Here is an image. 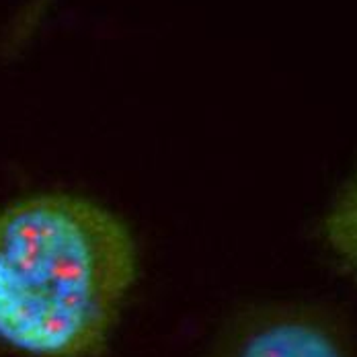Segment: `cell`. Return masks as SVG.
Instances as JSON below:
<instances>
[{"instance_id": "2", "label": "cell", "mask_w": 357, "mask_h": 357, "mask_svg": "<svg viewBox=\"0 0 357 357\" xmlns=\"http://www.w3.org/2000/svg\"><path fill=\"white\" fill-rule=\"evenodd\" d=\"M206 357H354V337L326 304L269 300L236 310Z\"/></svg>"}, {"instance_id": "1", "label": "cell", "mask_w": 357, "mask_h": 357, "mask_svg": "<svg viewBox=\"0 0 357 357\" xmlns=\"http://www.w3.org/2000/svg\"><path fill=\"white\" fill-rule=\"evenodd\" d=\"M138 273L128 226L66 193L0 212V343L25 357H99Z\"/></svg>"}, {"instance_id": "3", "label": "cell", "mask_w": 357, "mask_h": 357, "mask_svg": "<svg viewBox=\"0 0 357 357\" xmlns=\"http://www.w3.org/2000/svg\"><path fill=\"white\" fill-rule=\"evenodd\" d=\"M321 238L331 257L357 284V171L328 204L321 220Z\"/></svg>"}]
</instances>
